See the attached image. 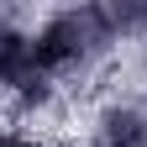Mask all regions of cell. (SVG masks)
<instances>
[{"instance_id": "obj_2", "label": "cell", "mask_w": 147, "mask_h": 147, "mask_svg": "<svg viewBox=\"0 0 147 147\" xmlns=\"http://www.w3.org/2000/svg\"><path fill=\"white\" fill-rule=\"evenodd\" d=\"M53 79H58V68L37 37H26L21 26L0 32V89H11L21 100H47Z\"/></svg>"}, {"instance_id": "obj_5", "label": "cell", "mask_w": 147, "mask_h": 147, "mask_svg": "<svg viewBox=\"0 0 147 147\" xmlns=\"http://www.w3.org/2000/svg\"><path fill=\"white\" fill-rule=\"evenodd\" d=\"M0 147H42V142H32V137H16V131H0Z\"/></svg>"}, {"instance_id": "obj_4", "label": "cell", "mask_w": 147, "mask_h": 147, "mask_svg": "<svg viewBox=\"0 0 147 147\" xmlns=\"http://www.w3.org/2000/svg\"><path fill=\"white\" fill-rule=\"evenodd\" d=\"M105 16H110V26H116V37L142 32L147 26V0H116V5H105Z\"/></svg>"}, {"instance_id": "obj_3", "label": "cell", "mask_w": 147, "mask_h": 147, "mask_svg": "<svg viewBox=\"0 0 147 147\" xmlns=\"http://www.w3.org/2000/svg\"><path fill=\"white\" fill-rule=\"evenodd\" d=\"M95 147H147V105H110L95 126Z\"/></svg>"}, {"instance_id": "obj_1", "label": "cell", "mask_w": 147, "mask_h": 147, "mask_svg": "<svg viewBox=\"0 0 147 147\" xmlns=\"http://www.w3.org/2000/svg\"><path fill=\"white\" fill-rule=\"evenodd\" d=\"M37 42L47 47L53 68H79V63H95L116 42V26H110L105 5H63V11L47 16V26L37 32Z\"/></svg>"}]
</instances>
